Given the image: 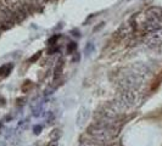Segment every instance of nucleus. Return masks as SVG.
<instances>
[{"instance_id": "12", "label": "nucleus", "mask_w": 162, "mask_h": 146, "mask_svg": "<svg viewBox=\"0 0 162 146\" xmlns=\"http://www.w3.org/2000/svg\"><path fill=\"white\" fill-rule=\"evenodd\" d=\"M5 102H6V100L4 99V97H3L1 95H0V106H1V107L5 106Z\"/></svg>"}, {"instance_id": "11", "label": "nucleus", "mask_w": 162, "mask_h": 146, "mask_svg": "<svg viewBox=\"0 0 162 146\" xmlns=\"http://www.w3.org/2000/svg\"><path fill=\"white\" fill-rule=\"evenodd\" d=\"M33 130H34V134H40V132H42V125H36L33 128Z\"/></svg>"}, {"instance_id": "8", "label": "nucleus", "mask_w": 162, "mask_h": 146, "mask_svg": "<svg viewBox=\"0 0 162 146\" xmlns=\"http://www.w3.org/2000/svg\"><path fill=\"white\" fill-rule=\"evenodd\" d=\"M58 39H59V35L51 37L49 40H48V46H54V45L56 44V42H58Z\"/></svg>"}, {"instance_id": "9", "label": "nucleus", "mask_w": 162, "mask_h": 146, "mask_svg": "<svg viewBox=\"0 0 162 146\" xmlns=\"http://www.w3.org/2000/svg\"><path fill=\"white\" fill-rule=\"evenodd\" d=\"M31 86H32V82L27 80V82H25V84H23V86H22V91H26L27 89H29Z\"/></svg>"}, {"instance_id": "15", "label": "nucleus", "mask_w": 162, "mask_h": 146, "mask_svg": "<svg viewBox=\"0 0 162 146\" xmlns=\"http://www.w3.org/2000/svg\"><path fill=\"white\" fill-rule=\"evenodd\" d=\"M0 127H1V124H0Z\"/></svg>"}, {"instance_id": "14", "label": "nucleus", "mask_w": 162, "mask_h": 146, "mask_svg": "<svg viewBox=\"0 0 162 146\" xmlns=\"http://www.w3.org/2000/svg\"><path fill=\"white\" fill-rule=\"evenodd\" d=\"M23 101H25V99H23V97H22V99H17V105H23V103H25Z\"/></svg>"}, {"instance_id": "10", "label": "nucleus", "mask_w": 162, "mask_h": 146, "mask_svg": "<svg viewBox=\"0 0 162 146\" xmlns=\"http://www.w3.org/2000/svg\"><path fill=\"white\" fill-rule=\"evenodd\" d=\"M40 54H42V52L39 51V52H37V54H36L34 56H32V57L29 59V62H34V61H37V60H38V59L40 57Z\"/></svg>"}, {"instance_id": "2", "label": "nucleus", "mask_w": 162, "mask_h": 146, "mask_svg": "<svg viewBox=\"0 0 162 146\" xmlns=\"http://www.w3.org/2000/svg\"><path fill=\"white\" fill-rule=\"evenodd\" d=\"M141 82H143V78L139 73L128 72V73H124V74L119 78L118 86L121 89H123V90L135 91L136 89L141 85Z\"/></svg>"}, {"instance_id": "7", "label": "nucleus", "mask_w": 162, "mask_h": 146, "mask_svg": "<svg viewBox=\"0 0 162 146\" xmlns=\"http://www.w3.org/2000/svg\"><path fill=\"white\" fill-rule=\"evenodd\" d=\"M76 49H77V44L76 43H70L67 44V54H73L76 51Z\"/></svg>"}, {"instance_id": "4", "label": "nucleus", "mask_w": 162, "mask_h": 146, "mask_svg": "<svg viewBox=\"0 0 162 146\" xmlns=\"http://www.w3.org/2000/svg\"><path fill=\"white\" fill-rule=\"evenodd\" d=\"M63 66H65V63H63V59L59 60L58 64H56V67H55V71H54V78H55V79H59V78H60V76L62 74Z\"/></svg>"}, {"instance_id": "1", "label": "nucleus", "mask_w": 162, "mask_h": 146, "mask_svg": "<svg viewBox=\"0 0 162 146\" xmlns=\"http://www.w3.org/2000/svg\"><path fill=\"white\" fill-rule=\"evenodd\" d=\"M119 128L121 125H117V124H110V123H105V122H101V120H95L94 123H92L88 127L87 133L89 135H92L93 137H95V139L105 142L117 136Z\"/></svg>"}, {"instance_id": "3", "label": "nucleus", "mask_w": 162, "mask_h": 146, "mask_svg": "<svg viewBox=\"0 0 162 146\" xmlns=\"http://www.w3.org/2000/svg\"><path fill=\"white\" fill-rule=\"evenodd\" d=\"M89 118V111L85 108V107H80L78 113H77V125L78 127H83L85 123H87V120Z\"/></svg>"}, {"instance_id": "13", "label": "nucleus", "mask_w": 162, "mask_h": 146, "mask_svg": "<svg viewBox=\"0 0 162 146\" xmlns=\"http://www.w3.org/2000/svg\"><path fill=\"white\" fill-rule=\"evenodd\" d=\"M46 146H59V145H58V141H51V142L48 144Z\"/></svg>"}, {"instance_id": "5", "label": "nucleus", "mask_w": 162, "mask_h": 146, "mask_svg": "<svg viewBox=\"0 0 162 146\" xmlns=\"http://www.w3.org/2000/svg\"><path fill=\"white\" fill-rule=\"evenodd\" d=\"M14 68V64L12 63H7V64H4V66L0 67V77H6L10 74V72L12 71Z\"/></svg>"}, {"instance_id": "6", "label": "nucleus", "mask_w": 162, "mask_h": 146, "mask_svg": "<svg viewBox=\"0 0 162 146\" xmlns=\"http://www.w3.org/2000/svg\"><path fill=\"white\" fill-rule=\"evenodd\" d=\"M61 136H62L61 129H54V130L50 133V140L51 141H59Z\"/></svg>"}]
</instances>
